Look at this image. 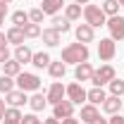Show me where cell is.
Listing matches in <instances>:
<instances>
[{"instance_id":"cell-1","label":"cell","mask_w":124,"mask_h":124,"mask_svg":"<svg viewBox=\"0 0 124 124\" xmlns=\"http://www.w3.org/2000/svg\"><path fill=\"white\" fill-rule=\"evenodd\" d=\"M88 46L86 43H69V46L62 48V57L60 60L64 64H81V62H88Z\"/></svg>"},{"instance_id":"cell-2","label":"cell","mask_w":124,"mask_h":124,"mask_svg":"<svg viewBox=\"0 0 124 124\" xmlns=\"http://www.w3.org/2000/svg\"><path fill=\"white\" fill-rule=\"evenodd\" d=\"M84 19H86V24L93 26V29H95V26H105V24H108L103 7H98V5H86V7H84Z\"/></svg>"},{"instance_id":"cell-3","label":"cell","mask_w":124,"mask_h":124,"mask_svg":"<svg viewBox=\"0 0 124 124\" xmlns=\"http://www.w3.org/2000/svg\"><path fill=\"white\" fill-rule=\"evenodd\" d=\"M17 86H19V91L24 93H36L41 88V79L36 77V74H29V72H22L19 77H17Z\"/></svg>"},{"instance_id":"cell-4","label":"cell","mask_w":124,"mask_h":124,"mask_svg":"<svg viewBox=\"0 0 124 124\" xmlns=\"http://www.w3.org/2000/svg\"><path fill=\"white\" fill-rule=\"evenodd\" d=\"M115 79V67L112 64H103L100 69H95L93 72V77H91V81H93V86H105V84H110Z\"/></svg>"},{"instance_id":"cell-5","label":"cell","mask_w":124,"mask_h":124,"mask_svg":"<svg viewBox=\"0 0 124 124\" xmlns=\"http://www.w3.org/2000/svg\"><path fill=\"white\" fill-rule=\"evenodd\" d=\"M105 26L110 29V38H112L115 43H117V41H124V17H119V15L110 17Z\"/></svg>"},{"instance_id":"cell-6","label":"cell","mask_w":124,"mask_h":124,"mask_svg":"<svg viewBox=\"0 0 124 124\" xmlns=\"http://www.w3.org/2000/svg\"><path fill=\"white\" fill-rule=\"evenodd\" d=\"M64 95H67V100H72L74 105H81V103L86 100V91H84V86H81L79 81L64 86Z\"/></svg>"},{"instance_id":"cell-7","label":"cell","mask_w":124,"mask_h":124,"mask_svg":"<svg viewBox=\"0 0 124 124\" xmlns=\"http://www.w3.org/2000/svg\"><path fill=\"white\" fill-rule=\"evenodd\" d=\"M115 53H117L115 41H112V38H100V43H98V57L103 62H110L115 57Z\"/></svg>"},{"instance_id":"cell-8","label":"cell","mask_w":124,"mask_h":124,"mask_svg":"<svg viewBox=\"0 0 124 124\" xmlns=\"http://www.w3.org/2000/svg\"><path fill=\"white\" fill-rule=\"evenodd\" d=\"M53 117H55V119L74 117V103H72V100H60L57 105H53Z\"/></svg>"},{"instance_id":"cell-9","label":"cell","mask_w":124,"mask_h":124,"mask_svg":"<svg viewBox=\"0 0 124 124\" xmlns=\"http://www.w3.org/2000/svg\"><path fill=\"white\" fill-rule=\"evenodd\" d=\"M5 103H7L10 108H22V105L29 103V98H26V93H24V91L15 88V91H10L7 95H5Z\"/></svg>"},{"instance_id":"cell-10","label":"cell","mask_w":124,"mask_h":124,"mask_svg":"<svg viewBox=\"0 0 124 124\" xmlns=\"http://www.w3.org/2000/svg\"><path fill=\"white\" fill-rule=\"evenodd\" d=\"M46 98H48V103H50V105H57L60 100H64V86H62V81H55V84L48 88Z\"/></svg>"},{"instance_id":"cell-11","label":"cell","mask_w":124,"mask_h":124,"mask_svg":"<svg viewBox=\"0 0 124 124\" xmlns=\"http://www.w3.org/2000/svg\"><path fill=\"white\" fill-rule=\"evenodd\" d=\"M93 69L91 67V62H81V64H77V69H74V77H77V81H91V77H93Z\"/></svg>"},{"instance_id":"cell-12","label":"cell","mask_w":124,"mask_h":124,"mask_svg":"<svg viewBox=\"0 0 124 124\" xmlns=\"http://www.w3.org/2000/svg\"><path fill=\"white\" fill-rule=\"evenodd\" d=\"M74 33H77V41H79V43H91L93 36H95L93 26H88V24H79L77 29H74Z\"/></svg>"},{"instance_id":"cell-13","label":"cell","mask_w":124,"mask_h":124,"mask_svg":"<svg viewBox=\"0 0 124 124\" xmlns=\"http://www.w3.org/2000/svg\"><path fill=\"white\" fill-rule=\"evenodd\" d=\"M105 98H108V93L103 91L100 86H93L91 91H86V100H88L91 105H103V103H105Z\"/></svg>"},{"instance_id":"cell-14","label":"cell","mask_w":124,"mask_h":124,"mask_svg":"<svg viewBox=\"0 0 124 124\" xmlns=\"http://www.w3.org/2000/svg\"><path fill=\"white\" fill-rule=\"evenodd\" d=\"M41 38H43V43H46L48 48L60 46V31H55L53 26H50V29H41Z\"/></svg>"},{"instance_id":"cell-15","label":"cell","mask_w":124,"mask_h":124,"mask_svg":"<svg viewBox=\"0 0 124 124\" xmlns=\"http://www.w3.org/2000/svg\"><path fill=\"white\" fill-rule=\"evenodd\" d=\"M62 7H64V0H41V10H43V15H57Z\"/></svg>"},{"instance_id":"cell-16","label":"cell","mask_w":124,"mask_h":124,"mask_svg":"<svg viewBox=\"0 0 124 124\" xmlns=\"http://www.w3.org/2000/svg\"><path fill=\"white\" fill-rule=\"evenodd\" d=\"M103 110H105L108 115H119V110H122V98H117V95H108L105 103H103Z\"/></svg>"},{"instance_id":"cell-17","label":"cell","mask_w":124,"mask_h":124,"mask_svg":"<svg viewBox=\"0 0 124 124\" xmlns=\"http://www.w3.org/2000/svg\"><path fill=\"white\" fill-rule=\"evenodd\" d=\"M50 24H53V29H55V31H60V33H67V31L72 29V22H69L67 17H60V15H53Z\"/></svg>"},{"instance_id":"cell-18","label":"cell","mask_w":124,"mask_h":124,"mask_svg":"<svg viewBox=\"0 0 124 124\" xmlns=\"http://www.w3.org/2000/svg\"><path fill=\"white\" fill-rule=\"evenodd\" d=\"M95 117H100L98 115V105H91V103L88 105H81V122L84 124H91Z\"/></svg>"},{"instance_id":"cell-19","label":"cell","mask_w":124,"mask_h":124,"mask_svg":"<svg viewBox=\"0 0 124 124\" xmlns=\"http://www.w3.org/2000/svg\"><path fill=\"white\" fill-rule=\"evenodd\" d=\"M46 105H48V98L43 95V93H38V91H36V93L29 98V108L33 110V112H41Z\"/></svg>"},{"instance_id":"cell-20","label":"cell","mask_w":124,"mask_h":124,"mask_svg":"<svg viewBox=\"0 0 124 124\" xmlns=\"http://www.w3.org/2000/svg\"><path fill=\"white\" fill-rule=\"evenodd\" d=\"M7 43H15V46H24V31L19 29V26H12V29H7Z\"/></svg>"},{"instance_id":"cell-21","label":"cell","mask_w":124,"mask_h":124,"mask_svg":"<svg viewBox=\"0 0 124 124\" xmlns=\"http://www.w3.org/2000/svg\"><path fill=\"white\" fill-rule=\"evenodd\" d=\"M48 72H50V77H53V79H62L64 74H67V64H64L62 60L50 62V64H48Z\"/></svg>"},{"instance_id":"cell-22","label":"cell","mask_w":124,"mask_h":124,"mask_svg":"<svg viewBox=\"0 0 124 124\" xmlns=\"http://www.w3.org/2000/svg\"><path fill=\"white\" fill-rule=\"evenodd\" d=\"M50 62H53V60H50V55L43 53V50H41V53H33V57H31V64H33L36 69H46Z\"/></svg>"},{"instance_id":"cell-23","label":"cell","mask_w":124,"mask_h":124,"mask_svg":"<svg viewBox=\"0 0 124 124\" xmlns=\"http://www.w3.org/2000/svg\"><path fill=\"white\" fill-rule=\"evenodd\" d=\"M31 57H33L31 48H26V46H17V50H15V60L19 62V64H26V62H31Z\"/></svg>"},{"instance_id":"cell-24","label":"cell","mask_w":124,"mask_h":124,"mask_svg":"<svg viewBox=\"0 0 124 124\" xmlns=\"http://www.w3.org/2000/svg\"><path fill=\"white\" fill-rule=\"evenodd\" d=\"M2 74H7V77H19V74H22V64L17 60H7L2 64Z\"/></svg>"},{"instance_id":"cell-25","label":"cell","mask_w":124,"mask_h":124,"mask_svg":"<svg viewBox=\"0 0 124 124\" xmlns=\"http://www.w3.org/2000/svg\"><path fill=\"white\" fill-rule=\"evenodd\" d=\"M81 15H84V10H81V5H64V17L69 19V22H77V19H81Z\"/></svg>"},{"instance_id":"cell-26","label":"cell","mask_w":124,"mask_h":124,"mask_svg":"<svg viewBox=\"0 0 124 124\" xmlns=\"http://www.w3.org/2000/svg\"><path fill=\"white\" fill-rule=\"evenodd\" d=\"M119 2L117 0H103V12H105V17H115V15H119Z\"/></svg>"},{"instance_id":"cell-27","label":"cell","mask_w":124,"mask_h":124,"mask_svg":"<svg viewBox=\"0 0 124 124\" xmlns=\"http://www.w3.org/2000/svg\"><path fill=\"white\" fill-rule=\"evenodd\" d=\"M12 24L15 26H24V24H29V12H24V10H17V12H12Z\"/></svg>"},{"instance_id":"cell-28","label":"cell","mask_w":124,"mask_h":124,"mask_svg":"<svg viewBox=\"0 0 124 124\" xmlns=\"http://www.w3.org/2000/svg\"><path fill=\"white\" fill-rule=\"evenodd\" d=\"M108 86H110V93H112V95H117V98H122V95H124V81H122V79L115 77Z\"/></svg>"},{"instance_id":"cell-29","label":"cell","mask_w":124,"mask_h":124,"mask_svg":"<svg viewBox=\"0 0 124 124\" xmlns=\"http://www.w3.org/2000/svg\"><path fill=\"white\" fill-rule=\"evenodd\" d=\"M22 31H24V36H26V38H38V36H41V26H38V24H33V22L24 24Z\"/></svg>"},{"instance_id":"cell-30","label":"cell","mask_w":124,"mask_h":124,"mask_svg":"<svg viewBox=\"0 0 124 124\" xmlns=\"http://www.w3.org/2000/svg\"><path fill=\"white\" fill-rule=\"evenodd\" d=\"M15 91V81H12V77H7V74H0V93H7Z\"/></svg>"},{"instance_id":"cell-31","label":"cell","mask_w":124,"mask_h":124,"mask_svg":"<svg viewBox=\"0 0 124 124\" xmlns=\"http://www.w3.org/2000/svg\"><path fill=\"white\" fill-rule=\"evenodd\" d=\"M22 117H24V115L19 112V108H7L5 110V119H7V122H19L22 124Z\"/></svg>"},{"instance_id":"cell-32","label":"cell","mask_w":124,"mask_h":124,"mask_svg":"<svg viewBox=\"0 0 124 124\" xmlns=\"http://www.w3.org/2000/svg\"><path fill=\"white\" fill-rule=\"evenodd\" d=\"M43 10H41V7H33V10H31L29 12V22H33V24H41V22H43Z\"/></svg>"},{"instance_id":"cell-33","label":"cell","mask_w":124,"mask_h":124,"mask_svg":"<svg viewBox=\"0 0 124 124\" xmlns=\"http://www.w3.org/2000/svg\"><path fill=\"white\" fill-rule=\"evenodd\" d=\"M7 60H12V55H10V48L2 46V48H0V64H5Z\"/></svg>"},{"instance_id":"cell-34","label":"cell","mask_w":124,"mask_h":124,"mask_svg":"<svg viewBox=\"0 0 124 124\" xmlns=\"http://www.w3.org/2000/svg\"><path fill=\"white\" fill-rule=\"evenodd\" d=\"M22 124H41V119L31 112V115H24V117H22Z\"/></svg>"},{"instance_id":"cell-35","label":"cell","mask_w":124,"mask_h":124,"mask_svg":"<svg viewBox=\"0 0 124 124\" xmlns=\"http://www.w3.org/2000/svg\"><path fill=\"white\" fill-rule=\"evenodd\" d=\"M108 124H124V117L122 115H112V117L108 119Z\"/></svg>"},{"instance_id":"cell-36","label":"cell","mask_w":124,"mask_h":124,"mask_svg":"<svg viewBox=\"0 0 124 124\" xmlns=\"http://www.w3.org/2000/svg\"><path fill=\"white\" fill-rule=\"evenodd\" d=\"M5 100H2V98H0V122H2V119H5Z\"/></svg>"},{"instance_id":"cell-37","label":"cell","mask_w":124,"mask_h":124,"mask_svg":"<svg viewBox=\"0 0 124 124\" xmlns=\"http://www.w3.org/2000/svg\"><path fill=\"white\" fill-rule=\"evenodd\" d=\"M62 124H81V122L74 119V117H67V119H62Z\"/></svg>"},{"instance_id":"cell-38","label":"cell","mask_w":124,"mask_h":124,"mask_svg":"<svg viewBox=\"0 0 124 124\" xmlns=\"http://www.w3.org/2000/svg\"><path fill=\"white\" fill-rule=\"evenodd\" d=\"M7 15V2H0V17Z\"/></svg>"},{"instance_id":"cell-39","label":"cell","mask_w":124,"mask_h":124,"mask_svg":"<svg viewBox=\"0 0 124 124\" xmlns=\"http://www.w3.org/2000/svg\"><path fill=\"white\" fill-rule=\"evenodd\" d=\"M2 46H7V36H5V33L0 31V48H2Z\"/></svg>"},{"instance_id":"cell-40","label":"cell","mask_w":124,"mask_h":124,"mask_svg":"<svg viewBox=\"0 0 124 124\" xmlns=\"http://www.w3.org/2000/svg\"><path fill=\"white\" fill-rule=\"evenodd\" d=\"M91 124H108V119H103V117H95Z\"/></svg>"},{"instance_id":"cell-41","label":"cell","mask_w":124,"mask_h":124,"mask_svg":"<svg viewBox=\"0 0 124 124\" xmlns=\"http://www.w3.org/2000/svg\"><path fill=\"white\" fill-rule=\"evenodd\" d=\"M43 124H60V119H55V117H50V119H46Z\"/></svg>"},{"instance_id":"cell-42","label":"cell","mask_w":124,"mask_h":124,"mask_svg":"<svg viewBox=\"0 0 124 124\" xmlns=\"http://www.w3.org/2000/svg\"><path fill=\"white\" fill-rule=\"evenodd\" d=\"M77 5H88V0H74Z\"/></svg>"},{"instance_id":"cell-43","label":"cell","mask_w":124,"mask_h":124,"mask_svg":"<svg viewBox=\"0 0 124 124\" xmlns=\"http://www.w3.org/2000/svg\"><path fill=\"white\" fill-rule=\"evenodd\" d=\"M2 124H19V122H7V119H2Z\"/></svg>"},{"instance_id":"cell-44","label":"cell","mask_w":124,"mask_h":124,"mask_svg":"<svg viewBox=\"0 0 124 124\" xmlns=\"http://www.w3.org/2000/svg\"><path fill=\"white\" fill-rule=\"evenodd\" d=\"M2 24H5V17H0V26H2Z\"/></svg>"},{"instance_id":"cell-45","label":"cell","mask_w":124,"mask_h":124,"mask_svg":"<svg viewBox=\"0 0 124 124\" xmlns=\"http://www.w3.org/2000/svg\"><path fill=\"white\" fill-rule=\"evenodd\" d=\"M0 2H7V5H10V2H12V0H0Z\"/></svg>"},{"instance_id":"cell-46","label":"cell","mask_w":124,"mask_h":124,"mask_svg":"<svg viewBox=\"0 0 124 124\" xmlns=\"http://www.w3.org/2000/svg\"><path fill=\"white\" fill-rule=\"evenodd\" d=\"M117 2H119V5H122V7H124V0H117Z\"/></svg>"}]
</instances>
